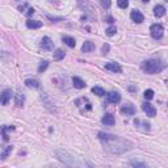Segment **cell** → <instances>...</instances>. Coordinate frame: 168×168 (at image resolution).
<instances>
[{"mask_svg": "<svg viewBox=\"0 0 168 168\" xmlns=\"http://www.w3.org/2000/svg\"><path fill=\"white\" fill-rule=\"evenodd\" d=\"M99 139L101 141L104 150L110 154H124L133 147V143L129 139L109 133H99Z\"/></svg>", "mask_w": 168, "mask_h": 168, "instance_id": "obj_1", "label": "cell"}, {"mask_svg": "<svg viewBox=\"0 0 168 168\" xmlns=\"http://www.w3.org/2000/svg\"><path fill=\"white\" fill-rule=\"evenodd\" d=\"M54 155L59 161L70 167H93L91 161H87L84 158H75L74 155L67 153L66 150H57Z\"/></svg>", "mask_w": 168, "mask_h": 168, "instance_id": "obj_2", "label": "cell"}, {"mask_svg": "<svg viewBox=\"0 0 168 168\" xmlns=\"http://www.w3.org/2000/svg\"><path fill=\"white\" fill-rule=\"evenodd\" d=\"M142 70L150 75H154V74H158V72L163 70V64H161L160 60L148 59V60H144L142 63Z\"/></svg>", "mask_w": 168, "mask_h": 168, "instance_id": "obj_3", "label": "cell"}, {"mask_svg": "<svg viewBox=\"0 0 168 168\" xmlns=\"http://www.w3.org/2000/svg\"><path fill=\"white\" fill-rule=\"evenodd\" d=\"M150 33H151V37L153 38H155V40H160L164 34V28L160 24H154L150 28Z\"/></svg>", "mask_w": 168, "mask_h": 168, "instance_id": "obj_4", "label": "cell"}, {"mask_svg": "<svg viewBox=\"0 0 168 168\" xmlns=\"http://www.w3.org/2000/svg\"><path fill=\"white\" fill-rule=\"evenodd\" d=\"M11 97H12V91H11V89H4V91L0 93V104L8 105V103L11 101Z\"/></svg>", "mask_w": 168, "mask_h": 168, "instance_id": "obj_5", "label": "cell"}, {"mask_svg": "<svg viewBox=\"0 0 168 168\" xmlns=\"http://www.w3.org/2000/svg\"><path fill=\"white\" fill-rule=\"evenodd\" d=\"M134 124H135V127L138 129V130H141V131H150V124L146 121H142V120H139V118H135L134 120Z\"/></svg>", "mask_w": 168, "mask_h": 168, "instance_id": "obj_6", "label": "cell"}, {"mask_svg": "<svg viewBox=\"0 0 168 168\" xmlns=\"http://www.w3.org/2000/svg\"><path fill=\"white\" fill-rule=\"evenodd\" d=\"M142 110H143L148 117H155V116H156V109H155L150 103H143V104H142Z\"/></svg>", "mask_w": 168, "mask_h": 168, "instance_id": "obj_7", "label": "cell"}, {"mask_svg": "<svg viewBox=\"0 0 168 168\" xmlns=\"http://www.w3.org/2000/svg\"><path fill=\"white\" fill-rule=\"evenodd\" d=\"M105 70L112 71V72H114V74H121V72H122V67L118 63H116V62H109V63L105 64Z\"/></svg>", "mask_w": 168, "mask_h": 168, "instance_id": "obj_8", "label": "cell"}, {"mask_svg": "<svg viewBox=\"0 0 168 168\" xmlns=\"http://www.w3.org/2000/svg\"><path fill=\"white\" fill-rule=\"evenodd\" d=\"M40 46L43 49V50H53V47H54V42L50 40L49 37H43L42 40H41V43H40Z\"/></svg>", "mask_w": 168, "mask_h": 168, "instance_id": "obj_9", "label": "cell"}, {"mask_svg": "<svg viewBox=\"0 0 168 168\" xmlns=\"http://www.w3.org/2000/svg\"><path fill=\"white\" fill-rule=\"evenodd\" d=\"M130 17H131V20H133L134 22H137V24H141V22L144 21V16H143L141 12H139V11H137V9L131 11Z\"/></svg>", "mask_w": 168, "mask_h": 168, "instance_id": "obj_10", "label": "cell"}, {"mask_svg": "<svg viewBox=\"0 0 168 168\" xmlns=\"http://www.w3.org/2000/svg\"><path fill=\"white\" fill-rule=\"evenodd\" d=\"M106 99H108V101L112 103V104H118L121 101V95L118 92H109L106 95Z\"/></svg>", "mask_w": 168, "mask_h": 168, "instance_id": "obj_11", "label": "cell"}, {"mask_svg": "<svg viewBox=\"0 0 168 168\" xmlns=\"http://www.w3.org/2000/svg\"><path fill=\"white\" fill-rule=\"evenodd\" d=\"M121 113L125 116H134L135 114V108H134L131 104H125L121 108Z\"/></svg>", "mask_w": 168, "mask_h": 168, "instance_id": "obj_12", "label": "cell"}, {"mask_svg": "<svg viewBox=\"0 0 168 168\" xmlns=\"http://www.w3.org/2000/svg\"><path fill=\"white\" fill-rule=\"evenodd\" d=\"M101 122L104 125H108V126H112V125H114V122H116V120H114V116L113 114H110V113H106L103 118H101Z\"/></svg>", "mask_w": 168, "mask_h": 168, "instance_id": "obj_13", "label": "cell"}, {"mask_svg": "<svg viewBox=\"0 0 168 168\" xmlns=\"http://www.w3.org/2000/svg\"><path fill=\"white\" fill-rule=\"evenodd\" d=\"M95 50V43L91 42V41H86L83 43V46H82V51L83 53H91Z\"/></svg>", "mask_w": 168, "mask_h": 168, "instance_id": "obj_14", "label": "cell"}, {"mask_svg": "<svg viewBox=\"0 0 168 168\" xmlns=\"http://www.w3.org/2000/svg\"><path fill=\"white\" fill-rule=\"evenodd\" d=\"M24 103H25V96H24V95H22L21 92L16 93V96H15V104H16V106H17V108H21V106L24 105Z\"/></svg>", "mask_w": 168, "mask_h": 168, "instance_id": "obj_15", "label": "cell"}, {"mask_svg": "<svg viewBox=\"0 0 168 168\" xmlns=\"http://www.w3.org/2000/svg\"><path fill=\"white\" fill-rule=\"evenodd\" d=\"M8 130H15V126H8V125H5V126H2V127H0V134H2V137H3L4 141H8V134H7Z\"/></svg>", "mask_w": 168, "mask_h": 168, "instance_id": "obj_16", "label": "cell"}, {"mask_svg": "<svg viewBox=\"0 0 168 168\" xmlns=\"http://www.w3.org/2000/svg\"><path fill=\"white\" fill-rule=\"evenodd\" d=\"M154 15L156 16V17H163V16L166 15V7H163V5H155Z\"/></svg>", "mask_w": 168, "mask_h": 168, "instance_id": "obj_17", "label": "cell"}, {"mask_svg": "<svg viewBox=\"0 0 168 168\" xmlns=\"http://www.w3.org/2000/svg\"><path fill=\"white\" fill-rule=\"evenodd\" d=\"M26 26L29 28V29H38V28L42 26V22L37 21V20H28L26 21Z\"/></svg>", "mask_w": 168, "mask_h": 168, "instance_id": "obj_18", "label": "cell"}, {"mask_svg": "<svg viewBox=\"0 0 168 168\" xmlns=\"http://www.w3.org/2000/svg\"><path fill=\"white\" fill-rule=\"evenodd\" d=\"M72 84H74V87L77 88V89H82V88L86 87V82L82 80L80 77H77V76L72 77Z\"/></svg>", "mask_w": 168, "mask_h": 168, "instance_id": "obj_19", "label": "cell"}, {"mask_svg": "<svg viewBox=\"0 0 168 168\" xmlns=\"http://www.w3.org/2000/svg\"><path fill=\"white\" fill-rule=\"evenodd\" d=\"M62 41H63L69 47H75V45H76L75 38H72V37H70V36H63Z\"/></svg>", "mask_w": 168, "mask_h": 168, "instance_id": "obj_20", "label": "cell"}, {"mask_svg": "<svg viewBox=\"0 0 168 168\" xmlns=\"http://www.w3.org/2000/svg\"><path fill=\"white\" fill-rule=\"evenodd\" d=\"M25 86L28 88H38L40 87V83H38V80H36V79H26Z\"/></svg>", "mask_w": 168, "mask_h": 168, "instance_id": "obj_21", "label": "cell"}, {"mask_svg": "<svg viewBox=\"0 0 168 168\" xmlns=\"http://www.w3.org/2000/svg\"><path fill=\"white\" fill-rule=\"evenodd\" d=\"M64 57H66V53L63 51L62 49H57V50H55V53H54V59L55 60H62Z\"/></svg>", "mask_w": 168, "mask_h": 168, "instance_id": "obj_22", "label": "cell"}, {"mask_svg": "<svg viewBox=\"0 0 168 168\" xmlns=\"http://www.w3.org/2000/svg\"><path fill=\"white\" fill-rule=\"evenodd\" d=\"M47 67H49V62H47V60H41L40 64H38L37 71L40 72V74H42V72H45V71L47 70Z\"/></svg>", "mask_w": 168, "mask_h": 168, "instance_id": "obj_23", "label": "cell"}, {"mask_svg": "<svg viewBox=\"0 0 168 168\" xmlns=\"http://www.w3.org/2000/svg\"><path fill=\"white\" fill-rule=\"evenodd\" d=\"M92 93H95V95H97V96H105V89L104 88H101V87H93L92 88Z\"/></svg>", "mask_w": 168, "mask_h": 168, "instance_id": "obj_24", "label": "cell"}, {"mask_svg": "<svg viewBox=\"0 0 168 168\" xmlns=\"http://www.w3.org/2000/svg\"><path fill=\"white\" fill-rule=\"evenodd\" d=\"M11 151H12V146H7V147L4 148V151H3V153L0 154V159H2V160L7 159V158H8V155L11 154Z\"/></svg>", "mask_w": 168, "mask_h": 168, "instance_id": "obj_25", "label": "cell"}, {"mask_svg": "<svg viewBox=\"0 0 168 168\" xmlns=\"http://www.w3.org/2000/svg\"><path fill=\"white\" fill-rule=\"evenodd\" d=\"M131 167H141V168H147V164L146 163H142V161H138V160H131L130 163Z\"/></svg>", "mask_w": 168, "mask_h": 168, "instance_id": "obj_26", "label": "cell"}, {"mask_svg": "<svg viewBox=\"0 0 168 168\" xmlns=\"http://www.w3.org/2000/svg\"><path fill=\"white\" fill-rule=\"evenodd\" d=\"M143 96H144V99H146V100H151L154 97V91H153V89H146L144 93H143Z\"/></svg>", "mask_w": 168, "mask_h": 168, "instance_id": "obj_27", "label": "cell"}, {"mask_svg": "<svg viewBox=\"0 0 168 168\" xmlns=\"http://www.w3.org/2000/svg\"><path fill=\"white\" fill-rule=\"evenodd\" d=\"M117 4H118V7L122 8V9H126L127 5H129V0H117Z\"/></svg>", "mask_w": 168, "mask_h": 168, "instance_id": "obj_28", "label": "cell"}, {"mask_svg": "<svg viewBox=\"0 0 168 168\" xmlns=\"http://www.w3.org/2000/svg\"><path fill=\"white\" fill-rule=\"evenodd\" d=\"M116 32H117V29H116V26H109L108 29L105 30V33H106V36H109V37H112V36H114L116 34Z\"/></svg>", "mask_w": 168, "mask_h": 168, "instance_id": "obj_29", "label": "cell"}, {"mask_svg": "<svg viewBox=\"0 0 168 168\" xmlns=\"http://www.w3.org/2000/svg\"><path fill=\"white\" fill-rule=\"evenodd\" d=\"M100 4L103 5V8L109 9L110 5H112V2H110V0H100Z\"/></svg>", "mask_w": 168, "mask_h": 168, "instance_id": "obj_30", "label": "cell"}, {"mask_svg": "<svg viewBox=\"0 0 168 168\" xmlns=\"http://www.w3.org/2000/svg\"><path fill=\"white\" fill-rule=\"evenodd\" d=\"M109 50H110V46H109L108 43H105L104 46L101 47V53H103V54L105 55V54H108V53H109Z\"/></svg>", "mask_w": 168, "mask_h": 168, "instance_id": "obj_31", "label": "cell"}, {"mask_svg": "<svg viewBox=\"0 0 168 168\" xmlns=\"http://www.w3.org/2000/svg\"><path fill=\"white\" fill-rule=\"evenodd\" d=\"M47 19H49V20H51V21H54V22L62 21V20H63V19H60V17H51V16H49V15H47Z\"/></svg>", "mask_w": 168, "mask_h": 168, "instance_id": "obj_32", "label": "cell"}, {"mask_svg": "<svg viewBox=\"0 0 168 168\" xmlns=\"http://www.w3.org/2000/svg\"><path fill=\"white\" fill-rule=\"evenodd\" d=\"M105 21H106V22H109V24H113V22H114V19L112 17V16H108V17L105 19Z\"/></svg>", "mask_w": 168, "mask_h": 168, "instance_id": "obj_33", "label": "cell"}, {"mask_svg": "<svg viewBox=\"0 0 168 168\" xmlns=\"http://www.w3.org/2000/svg\"><path fill=\"white\" fill-rule=\"evenodd\" d=\"M33 13H34V9H33V8H29V9H28V12H26V16H32Z\"/></svg>", "mask_w": 168, "mask_h": 168, "instance_id": "obj_34", "label": "cell"}, {"mask_svg": "<svg viewBox=\"0 0 168 168\" xmlns=\"http://www.w3.org/2000/svg\"><path fill=\"white\" fill-rule=\"evenodd\" d=\"M142 2H143V3H148V2H150V0H142Z\"/></svg>", "mask_w": 168, "mask_h": 168, "instance_id": "obj_35", "label": "cell"}, {"mask_svg": "<svg viewBox=\"0 0 168 168\" xmlns=\"http://www.w3.org/2000/svg\"><path fill=\"white\" fill-rule=\"evenodd\" d=\"M166 2H168V0H166Z\"/></svg>", "mask_w": 168, "mask_h": 168, "instance_id": "obj_36", "label": "cell"}]
</instances>
